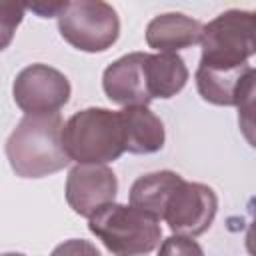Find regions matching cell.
<instances>
[{"mask_svg": "<svg viewBox=\"0 0 256 256\" xmlns=\"http://www.w3.org/2000/svg\"><path fill=\"white\" fill-rule=\"evenodd\" d=\"M254 78L256 74L250 64L232 70L198 66L196 88L202 100L216 106H236L242 116L250 118L254 102Z\"/></svg>", "mask_w": 256, "mask_h": 256, "instance_id": "9", "label": "cell"}, {"mask_svg": "<svg viewBox=\"0 0 256 256\" xmlns=\"http://www.w3.org/2000/svg\"><path fill=\"white\" fill-rule=\"evenodd\" d=\"M216 212L218 196L210 186L182 180L180 186L170 194L162 220H166L174 234L196 238L212 226Z\"/></svg>", "mask_w": 256, "mask_h": 256, "instance_id": "7", "label": "cell"}, {"mask_svg": "<svg viewBox=\"0 0 256 256\" xmlns=\"http://www.w3.org/2000/svg\"><path fill=\"white\" fill-rule=\"evenodd\" d=\"M60 114H26L6 140V158L20 178H44L64 170L70 158L62 144Z\"/></svg>", "mask_w": 256, "mask_h": 256, "instance_id": "1", "label": "cell"}, {"mask_svg": "<svg viewBox=\"0 0 256 256\" xmlns=\"http://www.w3.org/2000/svg\"><path fill=\"white\" fill-rule=\"evenodd\" d=\"M64 6H66V2H34V4H28L26 8L36 12L40 18H52V16L58 18V14L64 10Z\"/></svg>", "mask_w": 256, "mask_h": 256, "instance_id": "18", "label": "cell"}, {"mask_svg": "<svg viewBox=\"0 0 256 256\" xmlns=\"http://www.w3.org/2000/svg\"><path fill=\"white\" fill-rule=\"evenodd\" d=\"M158 256H204V250L196 240L174 234L162 240Z\"/></svg>", "mask_w": 256, "mask_h": 256, "instance_id": "16", "label": "cell"}, {"mask_svg": "<svg viewBox=\"0 0 256 256\" xmlns=\"http://www.w3.org/2000/svg\"><path fill=\"white\" fill-rule=\"evenodd\" d=\"M118 192V178L106 164H76L66 178L64 196L72 212L90 218L106 204H112Z\"/></svg>", "mask_w": 256, "mask_h": 256, "instance_id": "8", "label": "cell"}, {"mask_svg": "<svg viewBox=\"0 0 256 256\" xmlns=\"http://www.w3.org/2000/svg\"><path fill=\"white\" fill-rule=\"evenodd\" d=\"M70 92L68 78L48 64L22 68L12 84L14 102L26 114H56L68 104Z\"/></svg>", "mask_w": 256, "mask_h": 256, "instance_id": "6", "label": "cell"}, {"mask_svg": "<svg viewBox=\"0 0 256 256\" xmlns=\"http://www.w3.org/2000/svg\"><path fill=\"white\" fill-rule=\"evenodd\" d=\"M24 12H26V4L0 0V52L10 46L16 28L24 18Z\"/></svg>", "mask_w": 256, "mask_h": 256, "instance_id": "15", "label": "cell"}, {"mask_svg": "<svg viewBox=\"0 0 256 256\" xmlns=\"http://www.w3.org/2000/svg\"><path fill=\"white\" fill-rule=\"evenodd\" d=\"M0 256H26V254H20V252H4Z\"/></svg>", "mask_w": 256, "mask_h": 256, "instance_id": "19", "label": "cell"}, {"mask_svg": "<svg viewBox=\"0 0 256 256\" xmlns=\"http://www.w3.org/2000/svg\"><path fill=\"white\" fill-rule=\"evenodd\" d=\"M202 22L180 12H166L154 16L146 26V44L158 52L176 54L190 48L202 38Z\"/></svg>", "mask_w": 256, "mask_h": 256, "instance_id": "11", "label": "cell"}, {"mask_svg": "<svg viewBox=\"0 0 256 256\" xmlns=\"http://www.w3.org/2000/svg\"><path fill=\"white\" fill-rule=\"evenodd\" d=\"M146 52H130L106 66L102 74L104 94L120 106H148L152 102L144 72Z\"/></svg>", "mask_w": 256, "mask_h": 256, "instance_id": "10", "label": "cell"}, {"mask_svg": "<svg viewBox=\"0 0 256 256\" xmlns=\"http://www.w3.org/2000/svg\"><path fill=\"white\" fill-rule=\"evenodd\" d=\"M88 230L114 256L150 254L162 238L158 220L126 204H106L88 218Z\"/></svg>", "mask_w": 256, "mask_h": 256, "instance_id": "3", "label": "cell"}, {"mask_svg": "<svg viewBox=\"0 0 256 256\" xmlns=\"http://www.w3.org/2000/svg\"><path fill=\"white\" fill-rule=\"evenodd\" d=\"M50 256H100L98 248L82 238H70L64 240L62 244H58Z\"/></svg>", "mask_w": 256, "mask_h": 256, "instance_id": "17", "label": "cell"}, {"mask_svg": "<svg viewBox=\"0 0 256 256\" xmlns=\"http://www.w3.org/2000/svg\"><path fill=\"white\" fill-rule=\"evenodd\" d=\"M60 36L82 52H104L120 36L116 10L102 0L66 2L58 14Z\"/></svg>", "mask_w": 256, "mask_h": 256, "instance_id": "5", "label": "cell"}, {"mask_svg": "<svg viewBox=\"0 0 256 256\" xmlns=\"http://www.w3.org/2000/svg\"><path fill=\"white\" fill-rule=\"evenodd\" d=\"M144 72L152 100L154 98L168 100L176 96L188 82V68L182 56L178 54H168V52L146 54Z\"/></svg>", "mask_w": 256, "mask_h": 256, "instance_id": "14", "label": "cell"}, {"mask_svg": "<svg viewBox=\"0 0 256 256\" xmlns=\"http://www.w3.org/2000/svg\"><path fill=\"white\" fill-rule=\"evenodd\" d=\"M204 68L232 70L248 64L256 52V16L250 10H226L202 26Z\"/></svg>", "mask_w": 256, "mask_h": 256, "instance_id": "4", "label": "cell"}, {"mask_svg": "<svg viewBox=\"0 0 256 256\" xmlns=\"http://www.w3.org/2000/svg\"><path fill=\"white\" fill-rule=\"evenodd\" d=\"M184 178L172 170H160L140 176L130 188V206L154 220H162L170 194Z\"/></svg>", "mask_w": 256, "mask_h": 256, "instance_id": "13", "label": "cell"}, {"mask_svg": "<svg viewBox=\"0 0 256 256\" xmlns=\"http://www.w3.org/2000/svg\"><path fill=\"white\" fill-rule=\"evenodd\" d=\"M62 144L70 162L108 164L124 154L120 114L108 108H84L62 128Z\"/></svg>", "mask_w": 256, "mask_h": 256, "instance_id": "2", "label": "cell"}, {"mask_svg": "<svg viewBox=\"0 0 256 256\" xmlns=\"http://www.w3.org/2000/svg\"><path fill=\"white\" fill-rule=\"evenodd\" d=\"M118 114L122 122L124 152L154 154L162 150L166 140L164 124L148 106H126Z\"/></svg>", "mask_w": 256, "mask_h": 256, "instance_id": "12", "label": "cell"}]
</instances>
